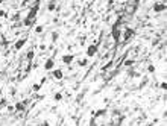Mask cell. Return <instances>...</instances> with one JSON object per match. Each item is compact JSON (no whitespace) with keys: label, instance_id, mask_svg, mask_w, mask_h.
<instances>
[{"label":"cell","instance_id":"23","mask_svg":"<svg viewBox=\"0 0 167 126\" xmlns=\"http://www.w3.org/2000/svg\"><path fill=\"white\" fill-rule=\"evenodd\" d=\"M147 71L149 73H155V65H149L147 67Z\"/></svg>","mask_w":167,"mask_h":126},{"label":"cell","instance_id":"21","mask_svg":"<svg viewBox=\"0 0 167 126\" xmlns=\"http://www.w3.org/2000/svg\"><path fill=\"white\" fill-rule=\"evenodd\" d=\"M132 64H134V59H126V61H125V65H126V67H131Z\"/></svg>","mask_w":167,"mask_h":126},{"label":"cell","instance_id":"12","mask_svg":"<svg viewBox=\"0 0 167 126\" xmlns=\"http://www.w3.org/2000/svg\"><path fill=\"white\" fill-rule=\"evenodd\" d=\"M55 8H56V3H55V0H50L49 5H47V11L52 12V11H55Z\"/></svg>","mask_w":167,"mask_h":126},{"label":"cell","instance_id":"8","mask_svg":"<svg viewBox=\"0 0 167 126\" xmlns=\"http://www.w3.org/2000/svg\"><path fill=\"white\" fill-rule=\"evenodd\" d=\"M62 62L64 64H71L73 62V59H75V55H62Z\"/></svg>","mask_w":167,"mask_h":126},{"label":"cell","instance_id":"7","mask_svg":"<svg viewBox=\"0 0 167 126\" xmlns=\"http://www.w3.org/2000/svg\"><path fill=\"white\" fill-rule=\"evenodd\" d=\"M43 67H44V70H47V71H49V70H53V67H55V61H53L52 58H49V59L44 62Z\"/></svg>","mask_w":167,"mask_h":126},{"label":"cell","instance_id":"5","mask_svg":"<svg viewBox=\"0 0 167 126\" xmlns=\"http://www.w3.org/2000/svg\"><path fill=\"white\" fill-rule=\"evenodd\" d=\"M132 35H134V29H131V28H125V32H123V41H128Z\"/></svg>","mask_w":167,"mask_h":126},{"label":"cell","instance_id":"15","mask_svg":"<svg viewBox=\"0 0 167 126\" xmlns=\"http://www.w3.org/2000/svg\"><path fill=\"white\" fill-rule=\"evenodd\" d=\"M106 114V110H99L97 112H94V117H103Z\"/></svg>","mask_w":167,"mask_h":126},{"label":"cell","instance_id":"2","mask_svg":"<svg viewBox=\"0 0 167 126\" xmlns=\"http://www.w3.org/2000/svg\"><path fill=\"white\" fill-rule=\"evenodd\" d=\"M96 53H97V46L96 44H91V46L87 47V52H85L87 58H93V56H96Z\"/></svg>","mask_w":167,"mask_h":126},{"label":"cell","instance_id":"18","mask_svg":"<svg viewBox=\"0 0 167 126\" xmlns=\"http://www.w3.org/2000/svg\"><path fill=\"white\" fill-rule=\"evenodd\" d=\"M32 90H33V91H40V90H41V85H40V84H33Z\"/></svg>","mask_w":167,"mask_h":126},{"label":"cell","instance_id":"6","mask_svg":"<svg viewBox=\"0 0 167 126\" xmlns=\"http://www.w3.org/2000/svg\"><path fill=\"white\" fill-rule=\"evenodd\" d=\"M26 41H27V38H20L18 41H15L14 49H15V50H21V49H23V46L26 44Z\"/></svg>","mask_w":167,"mask_h":126},{"label":"cell","instance_id":"4","mask_svg":"<svg viewBox=\"0 0 167 126\" xmlns=\"http://www.w3.org/2000/svg\"><path fill=\"white\" fill-rule=\"evenodd\" d=\"M52 76L56 79V80H61V79L64 78V71H62L61 68H55V70L52 71Z\"/></svg>","mask_w":167,"mask_h":126},{"label":"cell","instance_id":"16","mask_svg":"<svg viewBox=\"0 0 167 126\" xmlns=\"http://www.w3.org/2000/svg\"><path fill=\"white\" fill-rule=\"evenodd\" d=\"M58 40H59V33H58V32H52V41L56 43Z\"/></svg>","mask_w":167,"mask_h":126},{"label":"cell","instance_id":"20","mask_svg":"<svg viewBox=\"0 0 167 126\" xmlns=\"http://www.w3.org/2000/svg\"><path fill=\"white\" fill-rule=\"evenodd\" d=\"M20 18H21V15H20V14H14V15H12V18H11V20H12V21H18Z\"/></svg>","mask_w":167,"mask_h":126},{"label":"cell","instance_id":"11","mask_svg":"<svg viewBox=\"0 0 167 126\" xmlns=\"http://www.w3.org/2000/svg\"><path fill=\"white\" fill-rule=\"evenodd\" d=\"M62 99H64V96H62V93H59V91L53 94V100H55V102H61Z\"/></svg>","mask_w":167,"mask_h":126},{"label":"cell","instance_id":"1","mask_svg":"<svg viewBox=\"0 0 167 126\" xmlns=\"http://www.w3.org/2000/svg\"><path fill=\"white\" fill-rule=\"evenodd\" d=\"M38 11H40V2H36L32 8H31V11H29V14L26 15V18H29V20H32V21H33V18L36 17Z\"/></svg>","mask_w":167,"mask_h":126},{"label":"cell","instance_id":"9","mask_svg":"<svg viewBox=\"0 0 167 126\" xmlns=\"http://www.w3.org/2000/svg\"><path fill=\"white\" fill-rule=\"evenodd\" d=\"M120 37H122V32H120L116 26H114V29H113V38H114L116 41H118V40H120Z\"/></svg>","mask_w":167,"mask_h":126},{"label":"cell","instance_id":"19","mask_svg":"<svg viewBox=\"0 0 167 126\" xmlns=\"http://www.w3.org/2000/svg\"><path fill=\"white\" fill-rule=\"evenodd\" d=\"M23 24H24V26H31V24H32V20H29V18H24V20H23Z\"/></svg>","mask_w":167,"mask_h":126},{"label":"cell","instance_id":"28","mask_svg":"<svg viewBox=\"0 0 167 126\" xmlns=\"http://www.w3.org/2000/svg\"><path fill=\"white\" fill-rule=\"evenodd\" d=\"M138 2H140V0H134V3H138Z\"/></svg>","mask_w":167,"mask_h":126},{"label":"cell","instance_id":"10","mask_svg":"<svg viewBox=\"0 0 167 126\" xmlns=\"http://www.w3.org/2000/svg\"><path fill=\"white\" fill-rule=\"evenodd\" d=\"M33 55H35V50H33V49H31V50L27 52V55H26V59H27V62H32Z\"/></svg>","mask_w":167,"mask_h":126},{"label":"cell","instance_id":"13","mask_svg":"<svg viewBox=\"0 0 167 126\" xmlns=\"http://www.w3.org/2000/svg\"><path fill=\"white\" fill-rule=\"evenodd\" d=\"M14 106H15V111H24V106H26V105H24L23 102H18V103H15Z\"/></svg>","mask_w":167,"mask_h":126},{"label":"cell","instance_id":"27","mask_svg":"<svg viewBox=\"0 0 167 126\" xmlns=\"http://www.w3.org/2000/svg\"><path fill=\"white\" fill-rule=\"evenodd\" d=\"M40 50H46V44H41L40 46Z\"/></svg>","mask_w":167,"mask_h":126},{"label":"cell","instance_id":"25","mask_svg":"<svg viewBox=\"0 0 167 126\" xmlns=\"http://www.w3.org/2000/svg\"><path fill=\"white\" fill-rule=\"evenodd\" d=\"M161 88H163V90H166V88H167V84H166V82H163V84H161Z\"/></svg>","mask_w":167,"mask_h":126},{"label":"cell","instance_id":"17","mask_svg":"<svg viewBox=\"0 0 167 126\" xmlns=\"http://www.w3.org/2000/svg\"><path fill=\"white\" fill-rule=\"evenodd\" d=\"M43 31H44V26H36L35 28V33H43Z\"/></svg>","mask_w":167,"mask_h":126},{"label":"cell","instance_id":"22","mask_svg":"<svg viewBox=\"0 0 167 126\" xmlns=\"http://www.w3.org/2000/svg\"><path fill=\"white\" fill-rule=\"evenodd\" d=\"M8 14H6V11H3V9H0V18H6Z\"/></svg>","mask_w":167,"mask_h":126},{"label":"cell","instance_id":"14","mask_svg":"<svg viewBox=\"0 0 167 126\" xmlns=\"http://www.w3.org/2000/svg\"><path fill=\"white\" fill-rule=\"evenodd\" d=\"M78 65H79V67H87V65H88V59L84 58V59H81V61H78Z\"/></svg>","mask_w":167,"mask_h":126},{"label":"cell","instance_id":"24","mask_svg":"<svg viewBox=\"0 0 167 126\" xmlns=\"http://www.w3.org/2000/svg\"><path fill=\"white\" fill-rule=\"evenodd\" d=\"M8 111H9V112H15V106H14V105H9V106H8Z\"/></svg>","mask_w":167,"mask_h":126},{"label":"cell","instance_id":"29","mask_svg":"<svg viewBox=\"0 0 167 126\" xmlns=\"http://www.w3.org/2000/svg\"><path fill=\"white\" fill-rule=\"evenodd\" d=\"M0 28H2V23H0Z\"/></svg>","mask_w":167,"mask_h":126},{"label":"cell","instance_id":"3","mask_svg":"<svg viewBox=\"0 0 167 126\" xmlns=\"http://www.w3.org/2000/svg\"><path fill=\"white\" fill-rule=\"evenodd\" d=\"M152 9H153L155 12H164V11H166V3H164V2H156Z\"/></svg>","mask_w":167,"mask_h":126},{"label":"cell","instance_id":"26","mask_svg":"<svg viewBox=\"0 0 167 126\" xmlns=\"http://www.w3.org/2000/svg\"><path fill=\"white\" fill-rule=\"evenodd\" d=\"M90 125H96V119H91L90 120Z\"/></svg>","mask_w":167,"mask_h":126}]
</instances>
